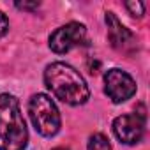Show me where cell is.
I'll return each mask as SVG.
<instances>
[{
    "label": "cell",
    "mask_w": 150,
    "mask_h": 150,
    "mask_svg": "<svg viewBox=\"0 0 150 150\" xmlns=\"http://www.w3.org/2000/svg\"><path fill=\"white\" fill-rule=\"evenodd\" d=\"M44 85L65 104L78 106L88 101L90 88L83 76L65 62H53L44 71Z\"/></svg>",
    "instance_id": "1"
},
{
    "label": "cell",
    "mask_w": 150,
    "mask_h": 150,
    "mask_svg": "<svg viewBox=\"0 0 150 150\" xmlns=\"http://www.w3.org/2000/svg\"><path fill=\"white\" fill-rule=\"evenodd\" d=\"M27 143L28 132L18 99L0 94V150H25Z\"/></svg>",
    "instance_id": "2"
},
{
    "label": "cell",
    "mask_w": 150,
    "mask_h": 150,
    "mask_svg": "<svg viewBox=\"0 0 150 150\" xmlns=\"http://www.w3.org/2000/svg\"><path fill=\"white\" fill-rule=\"evenodd\" d=\"M28 115H30V120H32L35 131L41 136L51 138L58 132L60 113H58V108L53 103V99L48 97L46 94L32 96V99L28 103Z\"/></svg>",
    "instance_id": "3"
},
{
    "label": "cell",
    "mask_w": 150,
    "mask_h": 150,
    "mask_svg": "<svg viewBox=\"0 0 150 150\" xmlns=\"http://www.w3.org/2000/svg\"><path fill=\"white\" fill-rule=\"evenodd\" d=\"M88 44V35H87V28L81 23L71 21L60 28H57L51 35H50V48L51 51L64 55L67 51H71L72 48L78 46H87Z\"/></svg>",
    "instance_id": "4"
},
{
    "label": "cell",
    "mask_w": 150,
    "mask_h": 150,
    "mask_svg": "<svg viewBox=\"0 0 150 150\" xmlns=\"http://www.w3.org/2000/svg\"><path fill=\"white\" fill-rule=\"evenodd\" d=\"M104 92L115 104H120L136 94V81L131 74L115 67L104 74Z\"/></svg>",
    "instance_id": "5"
},
{
    "label": "cell",
    "mask_w": 150,
    "mask_h": 150,
    "mask_svg": "<svg viewBox=\"0 0 150 150\" xmlns=\"http://www.w3.org/2000/svg\"><path fill=\"white\" fill-rule=\"evenodd\" d=\"M113 132L115 136L125 145H136L141 141L145 132V118L136 113L120 115L113 120Z\"/></svg>",
    "instance_id": "6"
},
{
    "label": "cell",
    "mask_w": 150,
    "mask_h": 150,
    "mask_svg": "<svg viewBox=\"0 0 150 150\" xmlns=\"http://www.w3.org/2000/svg\"><path fill=\"white\" fill-rule=\"evenodd\" d=\"M106 25H108V37H110V42L115 50H120V51H125L127 48H132L134 46V35L131 34L129 28H125L120 20L113 14V13H106Z\"/></svg>",
    "instance_id": "7"
},
{
    "label": "cell",
    "mask_w": 150,
    "mask_h": 150,
    "mask_svg": "<svg viewBox=\"0 0 150 150\" xmlns=\"http://www.w3.org/2000/svg\"><path fill=\"white\" fill-rule=\"evenodd\" d=\"M88 150H113L104 134H92L88 139Z\"/></svg>",
    "instance_id": "8"
},
{
    "label": "cell",
    "mask_w": 150,
    "mask_h": 150,
    "mask_svg": "<svg viewBox=\"0 0 150 150\" xmlns=\"http://www.w3.org/2000/svg\"><path fill=\"white\" fill-rule=\"evenodd\" d=\"M125 7H127V11H129L132 16L141 18V16L145 14V4H143V2H125Z\"/></svg>",
    "instance_id": "9"
},
{
    "label": "cell",
    "mask_w": 150,
    "mask_h": 150,
    "mask_svg": "<svg viewBox=\"0 0 150 150\" xmlns=\"http://www.w3.org/2000/svg\"><path fill=\"white\" fill-rule=\"evenodd\" d=\"M14 6L18 9H23V11H35L41 4L39 2H14Z\"/></svg>",
    "instance_id": "10"
},
{
    "label": "cell",
    "mask_w": 150,
    "mask_h": 150,
    "mask_svg": "<svg viewBox=\"0 0 150 150\" xmlns=\"http://www.w3.org/2000/svg\"><path fill=\"white\" fill-rule=\"evenodd\" d=\"M7 30H9V20L2 11H0V37H4L7 34Z\"/></svg>",
    "instance_id": "11"
},
{
    "label": "cell",
    "mask_w": 150,
    "mask_h": 150,
    "mask_svg": "<svg viewBox=\"0 0 150 150\" xmlns=\"http://www.w3.org/2000/svg\"><path fill=\"white\" fill-rule=\"evenodd\" d=\"M53 150H67V148H62V146H58V148H53Z\"/></svg>",
    "instance_id": "12"
}]
</instances>
